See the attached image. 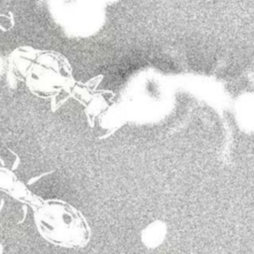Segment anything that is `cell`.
<instances>
[{"label":"cell","instance_id":"3","mask_svg":"<svg viewBox=\"0 0 254 254\" xmlns=\"http://www.w3.org/2000/svg\"><path fill=\"white\" fill-rule=\"evenodd\" d=\"M0 191L29 205L32 209H35L44 200L41 196L30 190L28 187L6 167H0Z\"/></svg>","mask_w":254,"mask_h":254},{"label":"cell","instance_id":"2","mask_svg":"<svg viewBox=\"0 0 254 254\" xmlns=\"http://www.w3.org/2000/svg\"><path fill=\"white\" fill-rule=\"evenodd\" d=\"M25 83L31 93L50 98L62 92H71L75 86L72 67L67 59L55 51H39Z\"/></svg>","mask_w":254,"mask_h":254},{"label":"cell","instance_id":"1","mask_svg":"<svg viewBox=\"0 0 254 254\" xmlns=\"http://www.w3.org/2000/svg\"><path fill=\"white\" fill-rule=\"evenodd\" d=\"M34 210L39 234L53 245L80 249L90 241L91 230L84 215L62 199H44Z\"/></svg>","mask_w":254,"mask_h":254},{"label":"cell","instance_id":"4","mask_svg":"<svg viewBox=\"0 0 254 254\" xmlns=\"http://www.w3.org/2000/svg\"><path fill=\"white\" fill-rule=\"evenodd\" d=\"M38 49L30 46L18 47L10 54L9 63L14 76L21 81H25L27 73L39 54Z\"/></svg>","mask_w":254,"mask_h":254}]
</instances>
